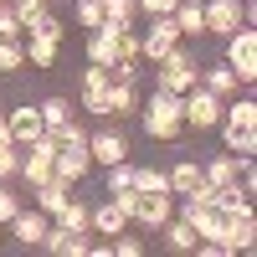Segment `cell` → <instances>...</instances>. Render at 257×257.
Listing matches in <instances>:
<instances>
[{
	"label": "cell",
	"instance_id": "d6986e66",
	"mask_svg": "<svg viewBox=\"0 0 257 257\" xmlns=\"http://www.w3.org/2000/svg\"><path fill=\"white\" fill-rule=\"evenodd\" d=\"M201 88H206V93H216V98L226 103L231 93H237V72H231L226 62H216V67H201Z\"/></svg>",
	"mask_w": 257,
	"mask_h": 257
},
{
	"label": "cell",
	"instance_id": "4dcf8cb0",
	"mask_svg": "<svg viewBox=\"0 0 257 257\" xmlns=\"http://www.w3.org/2000/svg\"><path fill=\"white\" fill-rule=\"evenodd\" d=\"M123 190H134V165L128 160L108 165V196H123Z\"/></svg>",
	"mask_w": 257,
	"mask_h": 257
},
{
	"label": "cell",
	"instance_id": "e575fe53",
	"mask_svg": "<svg viewBox=\"0 0 257 257\" xmlns=\"http://www.w3.org/2000/svg\"><path fill=\"white\" fill-rule=\"evenodd\" d=\"M21 175V144H0V180Z\"/></svg>",
	"mask_w": 257,
	"mask_h": 257
},
{
	"label": "cell",
	"instance_id": "e0dca14e",
	"mask_svg": "<svg viewBox=\"0 0 257 257\" xmlns=\"http://www.w3.org/2000/svg\"><path fill=\"white\" fill-rule=\"evenodd\" d=\"M26 36H47V41H57V47H62V36H67V21L52 16L47 6H41V11L26 16Z\"/></svg>",
	"mask_w": 257,
	"mask_h": 257
},
{
	"label": "cell",
	"instance_id": "603a6c76",
	"mask_svg": "<svg viewBox=\"0 0 257 257\" xmlns=\"http://www.w3.org/2000/svg\"><path fill=\"white\" fill-rule=\"evenodd\" d=\"M165 180H170V196H190V185L201 180V165L196 160H175L165 170Z\"/></svg>",
	"mask_w": 257,
	"mask_h": 257
},
{
	"label": "cell",
	"instance_id": "7a4b0ae2",
	"mask_svg": "<svg viewBox=\"0 0 257 257\" xmlns=\"http://www.w3.org/2000/svg\"><path fill=\"white\" fill-rule=\"evenodd\" d=\"M196 82H201L196 52H190V47H180V41H175V47H170V52H165V57L155 62V88H160V93H190Z\"/></svg>",
	"mask_w": 257,
	"mask_h": 257
},
{
	"label": "cell",
	"instance_id": "1f68e13d",
	"mask_svg": "<svg viewBox=\"0 0 257 257\" xmlns=\"http://www.w3.org/2000/svg\"><path fill=\"white\" fill-rule=\"evenodd\" d=\"M134 190H170V180L155 165H134Z\"/></svg>",
	"mask_w": 257,
	"mask_h": 257
},
{
	"label": "cell",
	"instance_id": "cb8c5ba5",
	"mask_svg": "<svg viewBox=\"0 0 257 257\" xmlns=\"http://www.w3.org/2000/svg\"><path fill=\"white\" fill-rule=\"evenodd\" d=\"M221 139H226V155H237V160H252V155H257V128H231V123H221Z\"/></svg>",
	"mask_w": 257,
	"mask_h": 257
},
{
	"label": "cell",
	"instance_id": "7402d4cb",
	"mask_svg": "<svg viewBox=\"0 0 257 257\" xmlns=\"http://www.w3.org/2000/svg\"><path fill=\"white\" fill-rule=\"evenodd\" d=\"M31 196H36V211H47V216H57V206L67 201V196H72V185L52 175V180H41V185L31 190Z\"/></svg>",
	"mask_w": 257,
	"mask_h": 257
},
{
	"label": "cell",
	"instance_id": "f546056e",
	"mask_svg": "<svg viewBox=\"0 0 257 257\" xmlns=\"http://www.w3.org/2000/svg\"><path fill=\"white\" fill-rule=\"evenodd\" d=\"M26 67V41H0V72H21Z\"/></svg>",
	"mask_w": 257,
	"mask_h": 257
},
{
	"label": "cell",
	"instance_id": "83f0119b",
	"mask_svg": "<svg viewBox=\"0 0 257 257\" xmlns=\"http://www.w3.org/2000/svg\"><path fill=\"white\" fill-rule=\"evenodd\" d=\"M134 16H139L134 0H103V21L108 26H134Z\"/></svg>",
	"mask_w": 257,
	"mask_h": 257
},
{
	"label": "cell",
	"instance_id": "4316f807",
	"mask_svg": "<svg viewBox=\"0 0 257 257\" xmlns=\"http://www.w3.org/2000/svg\"><path fill=\"white\" fill-rule=\"evenodd\" d=\"M57 41H47V36H26V62H31V67H41V72H47V67H57Z\"/></svg>",
	"mask_w": 257,
	"mask_h": 257
},
{
	"label": "cell",
	"instance_id": "6da1fadb",
	"mask_svg": "<svg viewBox=\"0 0 257 257\" xmlns=\"http://www.w3.org/2000/svg\"><path fill=\"white\" fill-rule=\"evenodd\" d=\"M144 134L149 139H160V144H175L185 134V113H180V93H149L144 103Z\"/></svg>",
	"mask_w": 257,
	"mask_h": 257
},
{
	"label": "cell",
	"instance_id": "d6a6232c",
	"mask_svg": "<svg viewBox=\"0 0 257 257\" xmlns=\"http://www.w3.org/2000/svg\"><path fill=\"white\" fill-rule=\"evenodd\" d=\"M77 88H82V93H103V88H108V67L88 62V67H82V77H77Z\"/></svg>",
	"mask_w": 257,
	"mask_h": 257
},
{
	"label": "cell",
	"instance_id": "836d02e7",
	"mask_svg": "<svg viewBox=\"0 0 257 257\" xmlns=\"http://www.w3.org/2000/svg\"><path fill=\"white\" fill-rule=\"evenodd\" d=\"M77 26L82 31H98L103 26V0H77Z\"/></svg>",
	"mask_w": 257,
	"mask_h": 257
},
{
	"label": "cell",
	"instance_id": "d4e9b609",
	"mask_svg": "<svg viewBox=\"0 0 257 257\" xmlns=\"http://www.w3.org/2000/svg\"><path fill=\"white\" fill-rule=\"evenodd\" d=\"M237 170H242L237 155H211V160L201 165V175H206L211 185H226V180H237Z\"/></svg>",
	"mask_w": 257,
	"mask_h": 257
},
{
	"label": "cell",
	"instance_id": "5b68a950",
	"mask_svg": "<svg viewBox=\"0 0 257 257\" xmlns=\"http://www.w3.org/2000/svg\"><path fill=\"white\" fill-rule=\"evenodd\" d=\"M170 216H175V196H170V190H134L128 221H139V226H149V231H160Z\"/></svg>",
	"mask_w": 257,
	"mask_h": 257
},
{
	"label": "cell",
	"instance_id": "ab89813d",
	"mask_svg": "<svg viewBox=\"0 0 257 257\" xmlns=\"http://www.w3.org/2000/svg\"><path fill=\"white\" fill-rule=\"evenodd\" d=\"M0 113H6V108H0Z\"/></svg>",
	"mask_w": 257,
	"mask_h": 257
},
{
	"label": "cell",
	"instance_id": "9c48e42d",
	"mask_svg": "<svg viewBox=\"0 0 257 257\" xmlns=\"http://www.w3.org/2000/svg\"><path fill=\"white\" fill-rule=\"evenodd\" d=\"M103 113L113 123L139 113V82H123V77H108V88H103Z\"/></svg>",
	"mask_w": 257,
	"mask_h": 257
},
{
	"label": "cell",
	"instance_id": "9a60e30c",
	"mask_svg": "<svg viewBox=\"0 0 257 257\" xmlns=\"http://www.w3.org/2000/svg\"><path fill=\"white\" fill-rule=\"evenodd\" d=\"M88 226L98 231V237H118V231H128V211L108 196L103 206H93V221H88Z\"/></svg>",
	"mask_w": 257,
	"mask_h": 257
},
{
	"label": "cell",
	"instance_id": "44dd1931",
	"mask_svg": "<svg viewBox=\"0 0 257 257\" xmlns=\"http://www.w3.org/2000/svg\"><path fill=\"white\" fill-rule=\"evenodd\" d=\"M221 123H231V128H257V98H237V93H231V103H221Z\"/></svg>",
	"mask_w": 257,
	"mask_h": 257
},
{
	"label": "cell",
	"instance_id": "52a82bcc",
	"mask_svg": "<svg viewBox=\"0 0 257 257\" xmlns=\"http://www.w3.org/2000/svg\"><path fill=\"white\" fill-rule=\"evenodd\" d=\"M257 247V221H252V206L226 211V231H221V252H252Z\"/></svg>",
	"mask_w": 257,
	"mask_h": 257
},
{
	"label": "cell",
	"instance_id": "8fae6325",
	"mask_svg": "<svg viewBox=\"0 0 257 257\" xmlns=\"http://www.w3.org/2000/svg\"><path fill=\"white\" fill-rule=\"evenodd\" d=\"M201 11H206V31H216V36H231L237 26H247L242 0H201Z\"/></svg>",
	"mask_w": 257,
	"mask_h": 257
},
{
	"label": "cell",
	"instance_id": "3957f363",
	"mask_svg": "<svg viewBox=\"0 0 257 257\" xmlns=\"http://www.w3.org/2000/svg\"><path fill=\"white\" fill-rule=\"evenodd\" d=\"M226 67L237 72L242 88L257 82V31H252V26H237V31L226 36Z\"/></svg>",
	"mask_w": 257,
	"mask_h": 257
},
{
	"label": "cell",
	"instance_id": "484cf974",
	"mask_svg": "<svg viewBox=\"0 0 257 257\" xmlns=\"http://www.w3.org/2000/svg\"><path fill=\"white\" fill-rule=\"evenodd\" d=\"M36 108H41V134H57V128L72 118V103L67 98H47V103H36Z\"/></svg>",
	"mask_w": 257,
	"mask_h": 257
},
{
	"label": "cell",
	"instance_id": "ac0fdd59",
	"mask_svg": "<svg viewBox=\"0 0 257 257\" xmlns=\"http://www.w3.org/2000/svg\"><path fill=\"white\" fill-rule=\"evenodd\" d=\"M57 226H67V231H93L88 221H93V206L88 201H77V196H67V201H62L57 206V216H52Z\"/></svg>",
	"mask_w": 257,
	"mask_h": 257
},
{
	"label": "cell",
	"instance_id": "8992f818",
	"mask_svg": "<svg viewBox=\"0 0 257 257\" xmlns=\"http://www.w3.org/2000/svg\"><path fill=\"white\" fill-rule=\"evenodd\" d=\"M93 170V155H88V139H67V144H57V160H52V175L57 180H67L77 185L82 175Z\"/></svg>",
	"mask_w": 257,
	"mask_h": 257
},
{
	"label": "cell",
	"instance_id": "7c38bea8",
	"mask_svg": "<svg viewBox=\"0 0 257 257\" xmlns=\"http://www.w3.org/2000/svg\"><path fill=\"white\" fill-rule=\"evenodd\" d=\"M88 155L98 160V165H118V160H128V139L118 134V128H88Z\"/></svg>",
	"mask_w": 257,
	"mask_h": 257
},
{
	"label": "cell",
	"instance_id": "277c9868",
	"mask_svg": "<svg viewBox=\"0 0 257 257\" xmlns=\"http://www.w3.org/2000/svg\"><path fill=\"white\" fill-rule=\"evenodd\" d=\"M180 113H185V128L206 134V128H216V123H221V98H216V93H206L201 82H196L190 93H180Z\"/></svg>",
	"mask_w": 257,
	"mask_h": 257
},
{
	"label": "cell",
	"instance_id": "74e56055",
	"mask_svg": "<svg viewBox=\"0 0 257 257\" xmlns=\"http://www.w3.org/2000/svg\"><path fill=\"white\" fill-rule=\"evenodd\" d=\"M134 6H139L144 16H175V6H180V0H134Z\"/></svg>",
	"mask_w": 257,
	"mask_h": 257
},
{
	"label": "cell",
	"instance_id": "f35d334b",
	"mask_svg": "<svg viewBox=\"0 0 257 257\" xmlns=\"http://www.w3.org/2000/svg\"><path fill=\"white\" fill-rule=\"evenodd\" d=\"M11 6H16V16H21V26H26V16H31V11H41L47 0H11Z\"/></svg>",
	"mask_w": 257,
	"mask_h": 257
},
{
	"label": "cell",
	"instance_id": "d590c367",
	"mask_svg": "<svg viewBox=\"0 0 257 257\" xmlns=\"http://www.w3.org/2000/svg\"><path fill=\"white\" fill-rule=\"evenodd\" d=\"M16 211H21V196H16L6 180H0V226H11V216H16Z\"/></svg>",
	"mask_w": 257,
	"mask_h": 257
},
{
	"label": "cell",
	"instance_id": "4fadbf2b",
	"mask_svg": "<svg viewBox=\"0 0 257 257\" xmlns=\"http://www.w3.org/2000/svg\"><path fill=\"white\" fill-rule=\"evenodd\" d=\"M6 123H11V139L26 149L31 139H41V108L36 103H21V108H6Z\"/></svg>",
	"mask_w": 257,
	"mask_h": 257
},
{
	"label": "cell",
	"instance_id": "30bf717a",
	"mask_svg": "<svg viewBox=\"0 0 257 257\" xmlns=\"http://www.w3.org/2000/svg\"><path fill=\"white\" fill-rule=\"evenodd\" d=\"M88 237H93V231H67V226H57V221H52V226H47V237H41V247H47L52 257H88V247H93Z\"/></svg>",
	"mask_w": 257,
	"mask_h": 257
},
{
	"label": "cell",
	"instance_id": "f1b7e54d",
	"mask_svg": "<svg viewBox=\"0 0 257 257\" xmlns=\"http://www.w3.org/2000/svg\"><path fill=\"white\" fill-rule=\"evenodd\" d=\"M0 41H26V26H21L11 0H0Z\"/></svg>",
	"mask_w": 257,
	"mask_h": 257
},
{
	"label": "cell",
	"instance_id": "2e32d148",
	"mask_svg": "<svg viewBox=\"0 0 257 257\" xmlns=\"http://www.w3.org/2000/svg\"><path fill=\"white\" fill-rule=\"evenodd\" d=\"M170 21H175V31H180V41L185 36H206V11H201V0H180V6H175V16H170Z\"/></svg>",
	"mask_w": 257,
	"mask_h": 257
},
{
	"label": "cell",
	"instance_id": "ffe728a7",
	"mask_svg": "<svg viewBox=\"0 0 257 257\" xmlns=\"http://www.w3.org/2000/svg\"><path fill=\"white\" fill-rule=\"evenodd\" d=\"M160 237H165V247H170V252H196V242H201L196 231H190V221H185V216H170V221L160 226Z\"/></svg>",
	"mask_w": 257,
	"mask_h": 257
},
{
	"label": "cell",
	"instance_id": "5bb4252c",
	"mask_svg": "<svg viewBox=\"0 0 257 257\" xmlns=\"http://www.w3.org/2000/svg\"><path fill=\"white\" fill-rule=\"evenodd\" d=\"M47 226H52V216H47V211H26V206H21L16 216H11V231H16V242H21V247H41Z\"/></svg>",
	"mask_w": 257,
	"mask_h": 257
},
{
	"label": "cell",
	"instance_id": "ba28073f",
	"mask_svg": "<svg viewBox=\"0 0 257 257\" xmlns=\"http://www.w3.org/2000/svg\"><path fill=\"white\" fill-rule=\"evenodd\" d=\"M175 41H180L175 21H170V16H149V31L139 36V57H144V62H160L170 47H175Z\"/></svg>",
	"mask_w": 257,
	"mask_h": 257
},
{
	"label": "cell",
	"instance_id": "8d00e7d4",
	"mask_svg": "<svg viewBox=\"0 0 257 257\" xmlns=\"http://www.w3.org/2000/svg\"><path fill=\"white\" fill-rule=\"evenodd\" d=\"M108 252H118V257H139V252H144V242H139V237H123V231H118V237L108 242Z\"/></svg>",
	"mask_w": 257,
	"mask_h": 257
}]
</instances>
